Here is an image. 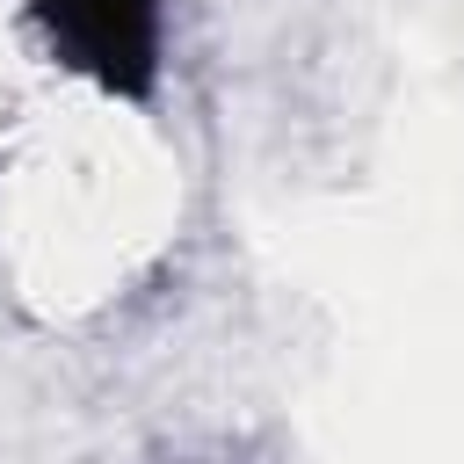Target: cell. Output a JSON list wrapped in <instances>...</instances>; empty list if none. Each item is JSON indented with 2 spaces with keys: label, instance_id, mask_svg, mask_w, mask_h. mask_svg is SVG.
I'll return each mask as SVG.
<instances>
[{
  "label": "cell",
  "instance_id": "obj_1",
  "mask_svg": "<svg viewBox=\"0 0 464 464\" xmlns=\"http://www.w3.org/2000/svg\"><path fill=\"white\" fill-rule=\"evenodd\" d=\"M36 44L116 102H152L167 65V0H22Z\"/></svg>",
  "mask_w": 464,
  "mask_h": 464
}]
</instances>
